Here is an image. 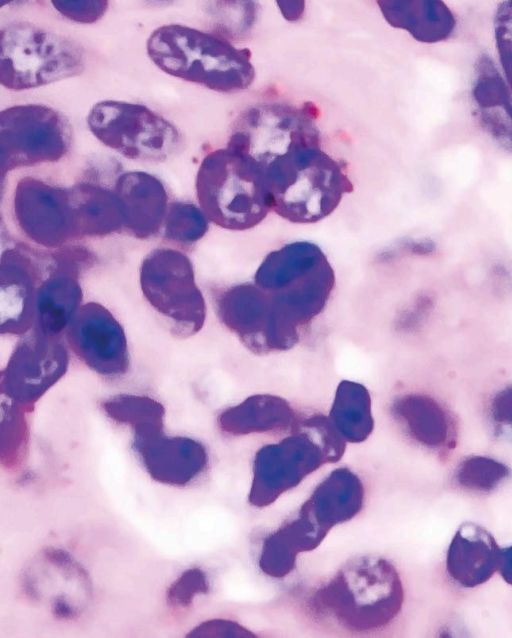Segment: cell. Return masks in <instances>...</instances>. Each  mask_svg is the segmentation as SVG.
I'll return each instance as SVG.
<instances>
[{
  "label": "cell",
  "mask_w": 512,
  "mask_h": 638,
  "mask_svg": "<svg viewBox=\"0 0 512 638\" xmlns=\"http://www.w3.org/2000/svg\"><path fill=\"white\" fill-rule=\"evenodd\" d=\"M404 591L395 566L375 555L348 560L307 598L310 615L351 633L386 628L401 611Z\"/></svg>",
  "instance_id": "obj_1"
},
{
  "label": "cell",
  "mask_w": 512,
  "mask_h": 638,
  "mask_svg": "<svg viewBox=\"0 0 512 638\" xmlns=\"http://www.w3.org/2000/svg\"><path fill=\"white\" fill-rule=\"evenodd\" d=\"M146 48L163 72L217 92L245 90L255 79L251 51L217 34L167 24L151 33Z\"/></svg>",
  "instance_id": "obj_2"
},
{
  "label": "cell",
  "mask_w": 512,
  "mask_h": 638,
  "mask_svg": "<svg viewBox=\"0 0 512 638\" xmlns=\"http://www.w3.org/2000/svg\"><path fill=\"white\" fill-rule=\"evenodd\" d=\"M271 211L298 224L330 215L354 186L341 163L321 143L296 148L264 171Z\"/></svg>",
  "instance_id": "obj_3"
},
{
  "label": "cell",
  "mask_w": 512,
  "mask_h": 638,
  "mask_svg": "<svg viewBox=\"0 0 512 638\" xmlns=\"http://www.w3.org/2000/svg\"><path fill=\"white\" fill-rule=\"evenodd\" d=\"M253 282L268 294L282 319L301 333L325 309L335 273L318 245L295 241L269 252Z\"/></svg>",
  "instance_id": "obj_4"
},
{
  "label": "cell",
  "mask_w": 512,
  "mask_h": 638,
  "mask_svg": "<svg viewBox=\"0 0 512 638\" xmlns=\"http://www.w3.org/2000/svg\"><path fill=\"white\" fill-rule=\"evenodd\" d=\"M195 188L207 219L227 230L251 229L271 211L263 171L249 157L228 146L203 158Z\"/></svg>",
  "instance_id": "obj_5"
},
{
  "label": "cell",
  "mask_w": 512,
  "mask_h": 638,
  "mask_svg": "<svg viewBox=\"0 0 512 638\" xmlns=\"http://www.w3.org/2000/svg\"><path fill=\"white\" fill-rule=\"evenodd\" d=\"M0 83L22 91L80 75L86 64L75 40L28 22L1 29Z\"/></svg>",
  "instance_id": "obj_6"
},
{
  "label": "cell",
  "mask_w": 512,
  "mask_h": 638,
  "mask_svg": "<svg viewBox=\"0 0 512 638\" xmlns=\"http://www.w3.org/2000/svg\"><path fill=\"white\" fill-rule=\"evenodd\" d=\"M318 115L312 102L250 105L235 119L226 146L249 157L264 173L273 161L296 148L321 143Z\"/></svg>",
  "instance_id": "obj_7"
},
{
  "label": "cell",
  "mask_w": 512,
  "mask_h": 638,
  "mask_svg": "<svg viewBox=\"0 0 512 638\" xmlns=\"http://www.w3.org/2000/svg\"><path fill=\"white\" fill-rule=\"evenodd\" d=\"M87 125L105 146L124 157L162 163L177 156L184 140L178 128L145 105L118 100L97 102Z\"/></svg>",
  "instance_id": "obj_8"
},
{
  "label": "cell",
  "mask_w": 512,
  "mask_h": 638,
  "mask_svg": "<svg viewBox=\"0 0 512 638\" xmlns=\"http://www.w3.org/2000/svg\"><path fill=\"white\" fill-rule=\"evenodd\" d=\"M140 287L174 336L187 338L204 326L206 303L186 254L164 247L149 252L140 266Z\"/></svg>",
  "instance_id": "obj_9"
},
{
  "label": "cell",
  "mask_w": 512,
  "mask_h": 638,
  "mask_svg": "<svg viewBox=\"0 0 512 638\" xmlns=\"http://www.w3.org/2000/svg\"><path fill=\"white\" fill-rule=\"evenodd\" d=\"M72 141L68 120L43 104H22L0 113V171L55 163L67 155Z\"/></svg>",
  "instance_id": "obj_10"
},
{
  "label": "cell",
  "mask_w": 512,
  "mask_h": 638,
  "mask_svg": "<svg viewBox=\"0 0 512 638\" xmlns=\"http://www.w3.org/2000/svg\"><path fill=\"white\" fill-rule=\"evenodd\" d=\"M213 299L220 322L254 354L287 351L300 341L301 334L280 317L268 294L254 282L220 288Z\"/></svg>",
  "instance_id": "obj_11"
},
{
  "label": "cell",
  "mask_w": 512,
  "mask_h": 638,
  "mask_svg": "<svg viewBox=\"0 0 512 638\" xmlns=\"http://www.w3.org/2000/svg\"><path fill=\"white\" fill-rule=\"evenodd\" d=\"M278 443L260 448L254 457L248 502L256 508L274 503L322 465L331 463L317 439L296 425Z\"/></svg>",
  "instance_id": "obj_12"
},
{
  "label": "cell",
  "mask_w": 512,
  "mask_h": 638,
  "mask_svg": "<svg viewBox=\"0 0 512 638\" xmlns=\"http://www.w3.org/2000/svg\"><path fill=\"white\" fill-rule=\"evenodd\" d=\"M68 365L69 353L60 336L33 328L18 341L1 371V394L31 412L65 375Z\"/></svg>",
  "instance_id": "obj_13"
},
{
  "label": "cell",
  "mask_w": 512,
  "mask_h": 638,
  "mask_svg": "<svg viewBox=\"0 0 512 638\" xmlns=\"http://www.w3.org/2000/svg\"><path fill=\"white\" fill-rule=\"evenodd\" d=\"M13 212L22 233L42 247L58 249L78 239L70 187L24 177L14 190Z\"/></svg>",
  "instance_id": "obj_14"
},
{
  "label": "cell",
  "mask_w": 512,
  "mask_h": 638,
  "mask_svg": "<svg viewBox=\"0 0 512 638\" xmlns=\"http://www.w3.org/2000/svg\"><path fill=\"white\" fill-rule=\"evenodd\" d=\"M65 337L73 353L97 374L118 378L128 372L130 356L124 329L103 305L83 304Z\"/></svg>",
  "instance_id": "obj_15"
},
{
  "label": "cell",
  "mask_w": 512,
  "mask_h": 638,
  "mask_svg": "<svg viewBox=\"0 0 512 638\" xmlns=\"http://www.w3.org/2000/svg\"><path fill=\"white\" fill-rule=\"evenodd\" d=\"M132 447L145 470L157 482L184 486L207 467L206 448L182 436L168 437L163 429L133 434Z\"/></svg>",
  "instance_id": "obj_16"
},
{
  "label": "cell",
  "mask_w": 512,
  "mask_h": 638,
  "mask_svg": "<svg viewBox=\"0 0 512 638\" xmlns=\"http://www.w3.org/2000/svg\"><path fill=\"white\" fill-rule=\"evenodd\" d=\"M67 250L56 257V266L38 285L35 303V324L45 334L60 336L82 306L83 292L78 281L79 263L87 256Z\"/></svg>",
  "instance_id": "obj_17"
},
{
  "label": "cell",
  "mask_w": 512,
  "mask_h": 638,
  "mask_svg": "<svg viewBox=\"0 0 512 638\" xmlns=\"http://www.w3.org/2000/svg\"><path fill=\"white\" fill-rule=\"evenodd\" d=\"M39 270L19 248L3 251L0 261V312L2 335H25L35 324Z\"/></svg>",
  "instance_id": "obj_18"
},
{
  "label": "cell",
  "mask_w": 512,
  "mask_h": 638,
  "mask_svg": "<svg viewBox=\"0 0 512 638\" xmlns=\"http://www.w3.org/2000/svg\"><path fill=\"white\" fill-rule=\"evenodd\" d=\"M472 99L481 129L503 151L512 154V97L509 86L490 56L474 65Z\"/></svg>",
  "instance_id": "obj_19"
},
{
  "label": "cell",
  "mask_w": 512,
  "mask_h": 638,
  "mask_svg": "<svg viewBox=\"0 0 512 638\" xmlns=\"http://www.w3.org/2000/svg\"><path fill=\"white\" fill-rule=\"evenodd\" d=\"M114 191L122 202L124 230L129 235L146 240L161 230L169 204L159 178L144 171H128L117 178Z\"/></svg>",
  "instance_id": "obj_20"
},
{
  "label": "cell",
  "mask_w": 512,
  "mask_h": 638,
  "mask_svg": "<svg viewBox=\"0 0 512 638\" xmlns=\"http://www.w3.org/2000/svg\"><path fill=\"white\" fill-rule=\"evenodd\" d=\"M501 549L490 532L463 523L455 533L446 557L449 576L459 585L475 587L488 581L499 569Z\"/></svg>",
  "instance_id": "obj_21"
},
{
  "label": "cell",
  "mask_w": 512,
  "mask_h": 638,
  "mask_svg": "<svg viewBox=\"0 0 512 638\" xmlns=\"http://www.w3.org/2000/svg\"><path fill=\"white\" fill-rule=\"evenodd\" d=\"M390 412L408 436L436 451L455 447V424L445 407L434 398L416 392L397 396Z\"/></svg>",
  "instance_id": "obj_22"
},
{
  "label": "cell",
  "mask_w": 512,
  "mask_h": 638,
  "mask_svg": "<svg viewBox=\"0 0 512 638\" xmlns=\"http://www.w3.org/2000/svg\"><path fill=\"white\" fill-rule=\"evenodd\" d=\"M365 490L360 477L341 467L333 470L303 503V510L326 531L353 519L363 508Z\"/></svg>",
  "instance_id": "obj_23"
},
{
  "label": "cell",
  "mask_w": 512,
  "mask_h": 638,
  "mask_svg": "<svg viewBox=\"0 0 512 638\" xmlns=\"http://www.w3.org/2000/svg\"><path fill=\"white\" fill-rule=\"evenodd\" d=\"M327 534L300 509L293 520L264 540L259 568L269 577L283 578L295 569L298 555L316 549Z\"/></svg>",
  "instance_id": "obj_24"
},
{
  "label": "cell",
  "mask_w": 512,
  "mask_h": 638,
  "mask_svg": "<svg viewBox=\"0 0 512 638\" xmlns=\"http://www.w3.org/2000/svg\"><path fill=\"white\" fill-rule=\"evenodd\" d=\"M299 418L284 398L272 394H254L224 410L218 416L217 423L222 432L243 436L293 430Z\"/></svg>",
  "instance_id": "obj_25"
},
{
  "label": "cell",
  "mask_w": 512,
  "mask_h": 638,
  "mask_svg": "<svg viewBox=\"0 0 512 638\" xmlns=\"http://www.w3.org/2000/svg\"><path fill=\"white\" fill-rule=\"evenodd\" d=\"M389 25L406 30L415 40L437 43L451 37L456 27L453 12L439 0L377 1Z\"/></svg>",
  "instance_id": "obj_26"
},
{
  "label": "cell",
  "mask_w": 512,
  "mask_h": 638,
  "mask_svg": "<svg viewBox=\"0 0 512 638\" xmlns=\"http://www.w3.org/2000/svg\"><path fill=\"white\" fill-rule=\"evenodd\" d=\"M78 239L104 237L124 230L125 215L114 190L89 182L70 187Z\"/></svg>",
  "instance_id": "obj_27"
},
{
  "label": "cell",
  "mask_w": 512,
  "mask_h": 638,
  "mask_svg": "<svg viewBox=\"0 0 512 638\" xmlns=\"http://www.w3.org/2000/svg\"><path fill=\"white\" fill-rule=\"evenodd\" d=\"M328 417L346 442L365 441L374 429L372 401L367 388L358 382L342 380Z\"/></svg>",
  "instance_id": "obj_28"
},
{
  "label": "cell",
  "mask_w": 512,
  "mask_h": 638,
  "mask_svg": "<svg viewBox=\"0 0 512 638\" xmlns=\"http://www.w3.org/2000/svg\"><path fill=\"white\" fill-rule=\"evenodd\" d=\"M102 408L112 420L129 425L133 433L164 426L163 405L147 396L119 394L104 401Z\"/></svg>",
  "instance_id": "obj_29"
},
{
  "label": "cell",
  "mask_w": 512,
  "mask_h": 638,
  "mask_svg": "<svg viewBox=\"0 0 512 638\" xmlns=\"http://www.w3.org/2000/svg\"><path fill=\"white\" fill-rule=\"evenodd\" d=\"M208 222L201 208L189 202L174 201L169 204L163 234L171 242L190 245L206 234Z\"/></svg>",
  "instance_id": "obj_30"
},
{
  "label": "cell",
  "mask_w": 512,
  "mask_h": 638,
  "mask_svg": "<svg viewBox=\"0 0 512 638\" xmlns=\"http://www.w3.org/2000/svg\"><path fill=\"white\" fill-rule=\"evenodd\" d=\"M27 412L23 406L2 396L1 462L8 468L17 466L24 455L28 441Z\"/></svg>",
  "instance_id": "obj_31"
},
{
  "label": "cell",
  "mask_w": 512,
  "mask_h": 638,
  "mask_svg": "<svg viewBox=\"0 0 512 638\" xmlns=\"http://www.w3.org/2000/svg\"><path fill=\"white\" fill-rule=\"evenodd\" d=\"M510 475L503 463L486 456H470L456 468L455 481L463 489L473 492H490Z\"/></svg>",
  "instance_id": "obj_32"
},
{
  "label": "cell",
  "mask_w": 512,
  "mask_h": 638,
  "mask_svg": "<svg viewBox=\"0 0 512 638\" xmlns=\"http://www.w3.org/2000/svg\"><path fill=\"white\" fill-rule=\"evenodd\" d=\"M494 34L500 63L512 92V0L502 1L497 6Z\"/></svg>",
  "instance_id": "obj_33"
},
{
  "label": "cell",
  "mask_w": 512,
  "mask_h": 638,
  "mask_svg": "<svg viewBox=\"0 0 512 638\" xmlns=\"http://www.w3.org/2000/svg\"><path fill=\"white\" fill-rule=\"evenodd\" d=\"M209 589L207 577L199 568L185 571L168 589L167 599L172 606H188L193 598Z\"/></svg>",
  "instance_id": "obj_34"
},
{
  "label": "cell",
  "mask_w": 512,
  "mask_h": 638,
  "mask_svg": "<svg viewBox=\"0 0 512 638\" xmlns=\"http://www.w3.org/2000/svg\"><path fill=\"white\" fill-rule=\"evenodd\" d=\"M54 8L71 21L90 24L103 17L108 1H52Z\"/></svg>",
  "instance_id": "obj_35"
},
{
  "label": "cell",
  "mask_w": 512,
  "mask_h": 638,
  "mask_svg": "<svg viewBox=\"0 0 512 638\" xmlns=\"http://www.w3.org/2000/svg\"><path fill=\"white\" fill-rule=\"evenodd\" d=\"M188 636L201 637H252L254 634L239 623L230 620H210L192 630Z\"/></svg>",
  "instance_id": "obj_36"
},
{
  "label": "cell",
  "mask_w": 512,
  "mask_h": 638,
  "mask_svg": "<svg viewBox=\"0 0 512 638\" xmlns=\"http://www.w3.org/2000/svg\"><path fill=\"white\" fill-rule=\"evenodd\" d=\"M490 414L495 424L512 431V384L494 395Z\"/></svg>",
  "instance_id": "obj_37"
},
{
  "label": "cell",
  "mask_w": 512,
  "mask_h": 638,
  "mask_svg": "<svg viewBox=\"0 0 512 638\" xmlns=\"http://www.w3.org/2000/svg\"><path fill=\"white\" fill-rule=\"evenodd\" d=\"M499 571L502 578L512 585V546L501 549Z\"/></svg>",
  "instance_id": "obj_38"
}]
</instances>
